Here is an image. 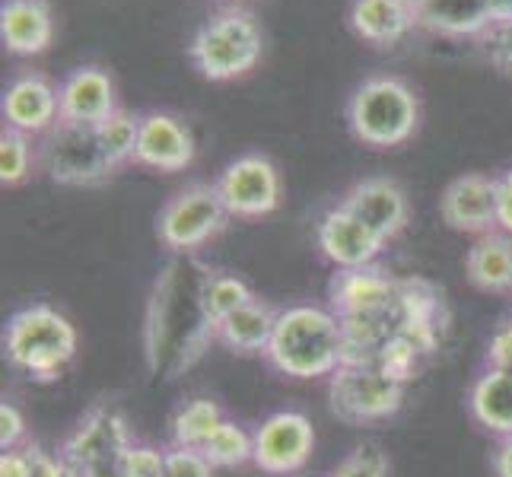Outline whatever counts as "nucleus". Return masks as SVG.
Masks as SVG:
<instances>
[{
  "instance_id": "nucleus-1",
  "label": "nucleus",
  "mask_w": 512,
  "mask_h": 477,
  "mask_svg": "<svg viewBox=\"0 0 512 477\" xmlns=\"http://www.w3.org/2000/svg\"><path fill=\"white\" fill-rule=\"evenodd\" d=\"M264 360L290 379L331 376L347 360L341 318L325 306L280 309Z\"/></svg>"
},
{
  "instance_id": "nucleus-2",
  "label": "nucleus",
  "mask_w": 512,
  "mask_h": 477,
  "mask_svg": "<svg viewBox=\"0 0 512 477\" xmlns=\"http://www.w3.org/2000/svg\"><path fill=\"white\" fill-rule=\"evenodd\" d=\"M77 328L45 303L16 309L4 328V357L29 379L48 382L74 360Z\"/></svg>"
},
{
  "instance_id": "nucleus-3",
  "label": "nucleus",
  "mask_w": 512,
  "mask_h": 477,
  "mask_svg": "<svg viewBox=\"0 0 512 477\" xmlns=\"http://www.w3.org/2000/svg\"><path fill=\"white\" fill-rule=\"evenodd\" d=\"M347 125L366 147H398L420 125V99L401 77H366L347 99Z\"/></svg>"
},
{
  "instance_id": "nucleus-4",
  "label": "nucleus",
  "mask_w": 512,
  "mask_h": 477,
  "mask_svg": "<svg viewBox=\"0 0 512 477\" xmlns=\"http://www.w3.org/2000/svg\"><path fill=\"white\" fill-rule=\"evenodd\" d=\"M261 26L255 16L242 7H226L198 26L188 42V58L201 77L226 83L239 80L258 64L261 58Z\"/></svg>"
},
{
  "instance_id": "nucleus-5",
  "label": "nucleus",
  "mask_w": 512,
  "mask_h": 477,
  "mask_svg": "<svg viewBox=\"0 0 512 477\" xmlns=\"http://www.w3.org/2000/svg\"><path fill=\"white\" fill-rule=\"evenodd\" d=\"M134 443L125 414L112 401H99L80 417L58 452L77 477H118L121 458Z\"/></svg>"
},
{
  "instance_id": "nucleus-6",
  "label": "nucleus",
  "mask_w": 512,
  "mask_h": 477,
  "mask_svg": "<svg viewBox=\"0 0 512 477\" xmlns=\"http://www.w3.org/2000/svg\"><path fill=\"white\" fill-rule=\"evenodd\" d=\"M328 398L331 414L344 423H379L401 411L404 385L392 379L379 363H341L328 376Z\"/></svg>"
},
{
  "instance_id": "nucleus-7",
  "label": "nucleus",
  "mask_w": 512,
  "mask_h": 477,
  "mask_svg": "<svg viewBox=\"0 0 512 477\" xmlns=\"http://www.w3.org/2000/svg\"><path fill=\"white\" fill-rule=\"evenodd\" d=\"M229 220V210L217 185L194 182L175 191L156 217V236L175 255L198 252L204 242L214 239Z\"/></svg>"
},
{
  "instance_id": "nucleus-8",
  "label": "nucleus",
  "mask_w": 512,
  "mask_h": 477,
  "mask_svg": "<svg viewBox=\"0 0 512 477\" xmlns=\"http://www.w3.org/2000/svg\"><path fill=\"white\" fill-rule=\"evenodd\" d=\"M42 166L58 185H99L115 172V163L99 144L96 125L58 121L42 140Z\"/></svg>"
},
{
  "instance_id": "nucleus-9",
  "label": "nucleus",
  "mask_w": 512,
  "mask_h": 477,
  "mask_svg": "<svg viewBox=\"0 0 512 477\" xmlns=\"http://www.w3.org/2000/svg\"><path fill=\"white\" fill-rule=\"evenodd\" d=\"M229 217L255 220L274 214L280 207V175L277 166L261 153H242L229 163L214 182Z\"/></svg>"
},
{
  "instance_id": "nucleus-10",
  "label": "nucleus",
  "mask_w": 512,
  "mask_h": 477,
  "mask_svg": "<svg viewBox=\"0 0 512 477\" xmlns=\"http://www.w3.org/2000/svg\"><path fill=\"white\" fill-rule=\"evenodd\" d=\"M315 449V430L306 414L277 411L255 427V458L252 462L264 474L287 477L309 462Z\"/></svg>"
},
{
  "instance_id": "nucleus-11",
  "label": "nucleus",
  "mask_w": 512,
  "mask_h": 477,
  "mask_svg": "<svg viewBox=\"0 0 512 477\" xmlns=\"http://www.w3.org/2000/svg\"><path fill=\"white\" fill-rule=\"evenodd\" d=\"M0 115L4 128H13L20 134H48L61 121V99L58 86L45 74H20L7 83L4 99H0Z\"/></svg>"
},
{
  "instance_id": "nucleus-12",
  "label": "nucleus",
  "mask_w": 512,
  "mask_h": 477,
  "mask_svg": "<svg viewBox=\"0 0 512 477\" xmlns=\"http://www.w3.org/2000/svg\"><path fill=\"white\" fill-rule=\"evenodd\" d=\"M315 242H319L322 255L338 271L376 264V258L385 252V239L376 236L373 229H369L363 220L353 217L350 210L341 204L322 214L319 226H315Z\"/></svg>"
},
{
  "instance_id": "nucleus-13",
  "label": "nucleus",
  "mask_w": 512,
  "mask_h": 477,
  "mask_svg": "<svg viewBox=\"0 0 512 477\" xmlns=\"http://www.w3.org/2000/svg\"><path fill=\"white\" fill-rule=\"evenodd\" d=\"M134 163L156 172H182L194 163V137L182 118L169 112L140 115Z\"/></svg>"
},
{
  "instance_id": "nucleus-14",
  "label": "nucleus",
  "mask_w": 512,
  "mask_h": 477,
  "mask_svg": "<svg viewBox=\"0 0 512 477\" xmlns=\"http://www.w3.org/2000/svg\"><path fill=\"white\" fill-rule=\"evenodd\" d=\"M439 214L458 233L484 236L497 229V179L481 172H468L449 182L439 198Z\"/></svg>"
},
{
  "instance_id": "nucleus-15",
  "label": "nucleus",
  "mask_w": 512,
  "mask_h": 477,
  "mask_svg": "<svg viewBox=\"0 0 512 477\" xmlns=\"http://www.w3.org/2000/svg\"><path fill=\"white\" fill-rule=\"evenodd\" d=\"M401 293V280L388 271L366 264V268L338 271L328 284V309L338 318L366 315L392 306Z\"/></svg>"
},
{
  "instance_id": "nucleus-16",
  "label": "nucleus",
  "mask_w": 512,
  "mask_h": 477,
  "mask_svg": "<svg viewBox=\"0 0 512 477\" xmlns=\"http://www.w3.org/2000/svg\"><path fill=\"white\" fill-rule=\"evenodd\" d=\"M341 207H347L353 217L363 220L385 242L395 239L408 226V198H404L398 182L385 179V175L357 182L341 198Z\"/></svg>"
},
{
  "instance_id": "nucleus-17",
  "label": "nucleus",
  "mask_w": 512,
  "mask_h": 477,
  "mask_svg": "<svg viewBox=\"0 0 512 477\" xmlns=\"http://www.w3.org/2000/svg\"><path fill=\"white\" fill-rule=\"evenodd\" d=\"M58 99H61V118L77 121V125H102L118 109L115 83L96 64L70 70L58 86Z\"/></svg>"
},
{
  "instance_id": "nucleus-18",
  "label": "nucleus",
  "mask_w": 512,
  "mask_h": 477,
  "mask_svg": "<svg viewBox=\"0 0 512 477\" xmlns=\"http://www.w3.org/2000/svg\"><path fill=\"white\" fill-rule=\"evenodd\" d=\"M55 39V13L48 0H4L0 4V42L16 58H32Z\"/></svg>"
},
{
  "instance_id": "nucleus-19",
  "label": "nucleus",
  "mask_w": 512,
  "mask_h": 477,
  "mask_svg": "<svg viewBox=\"0 0 512 477\" xmlns=\"http://www.w3.org/2000/svg\"><path fill=\"white\" fill-rule=\"evenodd\" d=\"M468 411L481 430L497 439L512 436V369L484 366L468 392Z\"/></svg>"
},
{
  "instance_id": "nucleus-20",
  "label": "nucleus",
  "mask_w": 512,
  "mask_h": 477,
  "mask_svg": "<svg viewBox=\"0 0 512 477\" xmlns=\"http://www.w3.org/2000/svg\"><path fill=\"white\" fill-rule=\"evenodd\" d=\"M465 274L474 290L481 293H512V236L484 233L465 255Z\"/></svg>"
},
{
  "instance_id": "nucleus-21",
  "label": "nucleus",
  "mask_w": 512,
  "mask_h": 477,
  "mask_svg": "<svg viewBox=\"0 0 512 477\" xmlns=\"http://www.w3.org/2000/svg\"><path fill=\"white\" fill-rule=\"evenodd\" d=\"M347 23L369 45H395L417 26V16L398 0H350Z\"/></svg>"
},
{
  "instance_id": "nucleus-22",
  "label": "nucleus",
  "mask_w": 512,
  "mask_h": 477,
  "mask_svg": "<svg viewBox=\"0 0 512 477\" xmlns=\"http://www.w3.org/2000/svg\"><path fill=\"white\" fill-rule=\"evenodd\" d=\"M417 26L452 35H487L493 29V13L487 0H427L417 13Z\"/></svg>"
},
{
  "instance_id": "nucleus-23",
  "label": "nucleus",
  "mask_w": 512,
  "mask_h": 477,
  "mask_svg": "<svg viewBox=\"0 0 512 477\" xmlns=\"http://www.w3.org/2000/svg\"><path fill=\"white\" fill-rule=\"evenodd\" d=\"M274 325H277V309L261 303V299H252L249 306H242L239 312L226 318L214 338L236 353H261L264 357V350L271 344Z\"/></svg>"
},
{
  "instance_id": "nucleus-24",
  "label": "nucleus",
  "mask_w": 512,
  "mask_h": 477,
  "mask_svg": "<svg viewBox=\"0 0 512 477\" xmlns=\"http://www.w3.org/2000/svg\"><path fill=\"white\" fill-rule=\"evenodd\" d=\"M223 420H226V414L220 411L217 401L191 398L182 404V408H175V414L169 420V446L201 452L207 446V439L220 430Z\"/></svg>"
},
{
  "instance_id": "nucleus-25",
  "label": "nucleus",
  "mask_w": 512,
  "mask_h": 477,
  "mask_svg": "<svg viewBox=\"0 0 512 477\" xmlns=\"http://www.w3.org/2000/svg\"><path fill=\"white\" fill-rule=\"evenodd\" d=\"M252 299H258V296L252 293V287L245 284L242 277L210 271L204 287H201V312L207 318L210 331L217 334V328L226 322V318L233 312H239L242 306H249Z\"/></svg>"
},
{
  "instance_id": "nucleus-26",
  "label": "nucleus",
  "mask_w": 512,
  "mask_h": 477,
  "mask_svg": "<svg viewBox=\"0 0 512 477\" xmlns=\"http://www.w3.org/2000/svg\"><path fill=\"white\" fill-rule=\"evenodd\" d=\"M201 452L214 468H242L255 458V430H245L242 423L226 417Z\"/></svg>"
},
{
  "instance_id": "nucleus-27",
  "label": "nucleus",
  "mask_w": 512,
  "mask_h": 477,
  "mask_svg": "<svg viewBox=\"0 0 512 477\" xmlns=\"http://www.w3.org/2000/svg\"><path fill=\"white\" fill-rule=\"evenodd\" d=\"M99 131V144L105 156L112 159L115 169L134 163V150H137V137H140V115H131L128 109H115L109 118L96 125Z\"/></svg>"
},
{
  "instance_id": "nucleus-28",
  "label": "nucleus",
  "mask_w": 512,
  "mask_h": 477,
  "mask_svg": "<svg viewBox=\"0 0 512 477\" xmlns=\"http://www.w3.org/2000/svg\"><path fill=\"white\" fill-rule=\"evenodd\" d=\"M427 357H430V353L423 350L414 338H408V334L401 331V334H395V338L379 350L376 363H379L392 379H398L401 385H408V382L420 373V363L427 360Z\"/></svg>"
},
{
  "instance_id": "nucleus-29",
  "label": "nucleus",
  "mask_w": 512,
  "mask_h": 477,
  "mask_svg": "<svg viewBox=\"0 0 512 477\" xmlns=\"http://www.w3.org/2000/svg\"><path fill=\"white\" fill-rule=\"evenodd\" d=\"M32 163H35V150L29 144V134H20L13 128L0 131V182H4V188L26 182Z\"/></svg>"
},
{
  "instance_id": "nucleus-30",
  "label": "nucleus",
  "mask_w": 512,
  "mask_h": 477,
  "mask_svg": "<svg viewBox=\"0 0 512 477\" xmlns=\"http://www.w3.org/2000/svg\"><path fill=\"white\" fill-rule=\"evenodd\" d=\"M331 477H392V468L376 446H357L334 468Z\"/></svg>"
},
{
  "instance_id": "nucleus-31",
  "label": "nucleus",
  "mask_w": 512,
  "mask_h": 477,
  "mask_svg": "<svg viewBox=\"0 0 512 477\" xmlns=\"http://www.w3.org/2000/svg\"><path fill=\"white\" fill-rule=\"evenodd\" d=\"M166 449H156L147 443H134L118 465V477H163Z\"/></svg>"
},
{
  "instance_id": "nucleus-32",
  "label": "nucleus",
  "mask_w": 512,
  "mask_h": 477,
  "mask_svg": "<svg viewBox=\"0 0 512 477\" xmlns=\"http://www.w3.org/2000/svg\"><path fill=\"white\" fill-rule=\"evenodd\" d=\"M214 471L217 468L210 465L204 452H198V449H179V446L166 449L163 477H214Z\"/></svg>"
},
{
  "instance_id": "nucleus-33",
  "label": "nucleus",
  "mask_w": 512,
  "mask_h": 477,
  "mask_svg": "<svg viewBox=\"0 0 512 477\" xmlns=\"http://www.w3.org/2000/svg\"><path fill=\"white\" fill-rule=\"evenodd\" d=\"M23 439H26V417L13 401H4L0 404V452L23 449Z\"/></svg>"
},
{
  "instance_id": "nucleus-34",
  "label": "nucleus",
  "mask_w": 512,
  "mask_h": 477,
  "mask_svg": "<svg viewBox=\"0 0 512 477\" xmlns=\"http://www.w3.org/2000/svg\"><path fill=\"white\" fill-rule=\"evenodd\" d=\"M487 51H490L493 67L503 70L506 77H512V20L497 23L487 32Z\"/></svg>"
},
{
  "instance_id": "nucleus-35",
  "label": "nucleus",
  "mask_w": 512,
  "mask_h": 477,
  "mask_svg": "<svg viewBox=\"0 0 512 477\" xmlns=\"http://www.w3.org/2000/svg\"><path fill=\"white\" fill-rule=\"evenodd\" d=\"M29 452V477H77L74 468H70L61 452H45L42 446H26Z\"/></svg>"
},
{
  "instance_id": "nucleus-36",
  "label": "nucleus",
  "mask_w": 512,
  "mask_h": 477,
  "mask_svg": "<svg viewBox=\"0 0 512 477\" xmlns=\"http://www.w3.org/2000/svg\"><path fill=\"white\" fill-rule=\"evenodd\" d=\"M487 366H500V369H512V318L490 334L487 344Z\"/></svg>"
},
{
  "instance_id": "nucleus-37",
  "label": "nucleus",
  "mask_w": 512,
  "mask_h": 477,
  "mask_svg": "<svg viewBox=\"0 0 512 477\" xmlns=\"http://www.w3.org/2000/svg\"><path fill=\"white\" fill-rule=\"evenodd\" d=\"M497 226L500 233L512 236V169L497 175Z\"/></svg>"
},
{
  "instance_id": "nucleus-38",
  "label": "nucleus",
  "mask_w": 512,
  "mask_h": 477,
  "mask_svg": "<svg viewBox=\"0 0 512 477\" xmlns=\"http://www.w3.org/2000/svg\"><path fill=\"white\" fill-rule=\"evenodd\" d=\"M0 477H29V452H26V446L0 452Z\"/></svg>"
},
{
  "instance_id": "nucleus-39",
  "label": "nucleus",
  "mask_w": 512,
  "mask_h": 477,
  "mask_svg": "<svg viewBox=\"0 0 512 477\" xmlns=\"http://www.w3.org/2000/svg\"><path fill=\"white\" fill-rule=\"evenodd\" d=\"M490 468L497 477H512V436L497 439V449L490 452Z\"/></svg>"
},
{
  "instance_id": "nucleus-40",
  "label": "nucleus",
  "mask_w": 512,
  "mask_h": 477,
  "mask_svg": "<svg viewBox=\"0 0 512 477\" xmlns=\"http://www.w3.org/2000/svg\"><path fill=\"white\" fill-rule=\"evenodd\" d=\"M487 4H490V13H493V26L512 20V0H487Z\"/></svg>"
},
{
  "instance_id": "nucleus-41",
  "label": "nucleus",
  "mask_w": 512,
  "mask_h": 477,
  "mask_svg": "<svg viewBox=\"0 0 512 477\" xmlns=\"http://www.w3.org/2000/svg\"><path fill=\"white\" fill-rule=\"evenodd\" d=\"M398 4H401V7H408V10L417 16V13H420V7L427 4V0H398Z\"/></svg>"
}]
</instances>
